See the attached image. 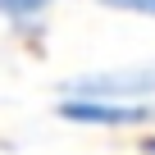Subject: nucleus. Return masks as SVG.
Here are the masks:
<instances>
[{
	"label": "nucleus",
	"mask_w": 155,
	"mask_h": 155,
	"mask_svg": "<svg viewBox=\"0 0 155 155\" xmlns=\"http://www.w3.org/2000/svg\"><path fill=\"white\" fill-rule=\"evenodd\" d=\"M55 119L73 123V128H146V123H155V105H146V101H78V96H59L55 101Z\"/></svg>",
	"instance_id": "nucleus-2"
},
{
	"label": "nucleus",
	"mask_w": 155,
	"mask_h": 155,
	"mask_svg": "<svg viewBox=\"0 0 155 155\" xmlns=\"http://www.w3.org/2000/svg\"><path fill=\"white\" fill-rule=\"evenodd\" d=\"M96 5L114 9V14H137V18H155V0H96Z\"/></svg>",
	"instance_id": "nucleus-4"
},
{
	"label": "nucleus",
	"mask_w": 155,
	"mask_h": 155,
	"mask_svg": "<svg viewBox=\"0 0 155 155\" xmlns=\"http://www.w3.org/2000/svg\"><path fill=\"white\" fill-rule=\"evenodd\" d=\"M59 96L78 101H150L155 96V64H123V68H96L59 82Z\"/></svg>",
	"instance_id": "nucleus-1"
},
{
	"label": "nucleus",
	"mask_w": 155,
	"mask_h": 155,
	"mask_svg": "<svg viewBox=\"0 0 155 155\" xmlns=\"http://www.w3.org/2000/svg\"><path fill=\"white\" fill-rule=\"evenodd\" d=\"M50 5H55V0H0V23L28 32V28H37L50 14Z\"/></svg>",
	"instance_id": "nucleus-3"
}]
</instances>
